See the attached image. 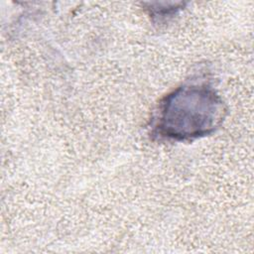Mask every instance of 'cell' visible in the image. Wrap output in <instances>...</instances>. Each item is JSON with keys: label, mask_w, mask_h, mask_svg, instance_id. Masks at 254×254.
<instances>
[{"label": "cell", "mask_w": 254, "mask_h": 254, "mask_svg": "<svg viewBox=\"0 0 254 254\" xmlns=\"http://www.w3.org/2000/svg\"><path fill=\"white\" fill-rule=\"evenodd\" d=\"M226 109L207 84H184L169 93L159 106L154 133L175 140H190L213 132Z\"/></svg>", "instance_id": "1"}]
</instances>
